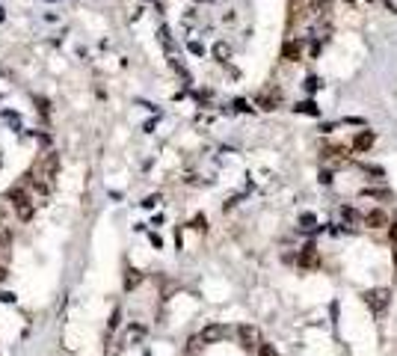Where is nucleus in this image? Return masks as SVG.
Here are the masks:
<instances>
[{
    "mask_svg": "<svg viewBox=\"0 0 397 356\" xmlns=\"http://www.w3.org/2000/svg\"><path fill=\"white\" fill-rule=\"evenodd\" d=\"M388 300H391V291L388 288H370V291H364V303L370 306L373 315H382L388 309Z\"/></svg>",
    "mask_w": 397,
    "mask_h": 356,
    "instance_id": "1",
    "label": "nucleus"
},
{
    "mask_svg": "<svg viewBox=\"0 0 397 356\" xmlns=\"http://www.w3.org/2000/svg\"><path fill=\"white\" fill-rule=\"evenodd\" d=\"M237 338H240V344H243L246 350H255V347L261 344V332H258V326H252V324L237 326Z\"/></svg>",
    "mask_w": 397,
    "mask_h": 356,
    "instance_id": "2",
    "label": "nucleus"
},
{
    "mask_svg": "<svg viewBox=\"0 0 397 356\" xmlns=\"http://www.w3.org/2000/svg\"><path fill=\"white\" fill-rule=\"evenodd\" d=\"M198 338L205 341V344H214V341H223L226 338V326L223 324H208L202 332H198Z\"/></svg>",
    "mask_w": 397,
    "mask_h": 356,
    "instance_id": "3",
    "label": "nucleus"
},
{
    "mask_svg": "<svg viewBox=\"0 0 397 356\" xmlns=\"http://www.w3.org/2000/svg\"><path fill=\"white\" fill-rule=\"evenodd\" d=\"M362 223L367 228H385L388 226V214L379 211V208H376V211H367V214H362Z\"/></svg>",
    "mask_w": 397,
    "mask_h": 356,
    "instance_id": "4",
    "label": "nucleus"
},
{
    "mask_svg": "<svg viewBox=\"0 0 397 356\" xmlns=\"http://www.w3.org/2000/svg\"><path fill=\"white\" fill-rule=\"evenodd\" d=\"M258 101H261V107H264V110H276V107H279V101H282V92H279V89H264V92L258 95Z\"/></svg>",
    "mask_w": 397,
    "mask_h": 356,
    "instance_id": "5",
    "label": "nucleus"
},
{
    "mask_svg": "<svg viewBox=\"0 0 397 356\" xmlns=\"http://www.w3.org/2000/svg\"><path fill=\"white\" fill-rule=\"evenodd\" d=\"M299 264H302V267H317V264H320L317 250H314V247H305V250H302V256H299Z\"/></svg>",
    "mask_w": 397,
    "mask_h": 356,
    "instance_id": "6",
    "label": "nucleus"
},
{
    "mask_svg": "<svg viewBox=\"0 0 397 356\" xmlns=\"http://www.w3.org/2000/svg\"><path fill=\"white\" fill-rule=\"evenodd\" d=\"M370 146H373V134H370V131H362V134L356 137V143H353L356 152H367Z\"/></svg>",
    "mask_w": 397,
    "mask_h": 356,
    "instance_id": "7",
    "label": "nucleus"
},
{
    "mask_svg": "<svg viewBox=\"0 0 397 356\" xmlns=\"http://www.w3.org/2000/svg\"><path fill=\"white\" fill-rule=\"evenodd\" d=\"M6 199H9V202H15V208H21V205H27V202H30L24 187H12V190L6 193Z\"/></svg>",
    "mask_w": 397,
    "mask_h": 356,
    "instance_id": "8",
    "label": "nucleus"
},
{
    "mask_svg": "<svg viewBox=\"0 0 397 356\" xmlns=\"http://www.w3.org/2000/svg\"><path fill=\"white\" fill-rule=\"evenodd\" d=\"M57 169H60V158L51 152V155L45 158V178H57Z\"/></svg>",
    "mask_w": 397,
    "mask_h": 356,
    "instance_id": "9",
    "label": "nucleus"
},
{
    "mask_svg": "<svg viewBox=\"0 0 397 356\" xmlns=\"http://www.w3.org/2000/svg\"><path fill=\"white\" fill-rule=\"evenodd\" d=\"M139 282H142V273H139V270H133V267H128V270H125V288L133 291Z\"/></svg>",
    "mask_w": 397,
    "mask_h": 356,
    "instance_id": "10",
    "label": "nucleus"
},
{
    "mask_svg": "<svg viewBox=\"0 0 397 356\" xmlns=\"http://www.w3.org/2000/svg\"><path fill=\"white\" fill-rule=\"evenodd\" d=\"M299 54H302V42H285V60H297Z\"/></svg>",
    "mask_w": 397,
    "mask_h": 356,
    "instance_id": "11",
    "label": "nucleus"
},
{
    "mask_svg": "<svg viewBox=\"0 0 397 356\" xmlns=\"http://www.w3.org/2000/svg\"><path fill=\"white\" fill-rule=\"evenodd\" d=\"M341 220H344V223H350V226H356V223H362V214H359V211H353V208H341Z\"/></svg>",
    "mask_w": 397,
    "mask_h": 356,
    "instance_id": "12",
    "label": "nucleus"
},
{
    "mask_svg": "<svg viewBox=\"0 0 397 356\" xmlns=\"http://www.w3.org/2000/svg\"><path fill=\"white\" fill-rule=\"evenodd\" d=\"M202 347H205V341H202L198 335H193V338L187 341V356H196L198 350H202Z\"/></svg>",
    "mask_w": 397,
    "mask_h": 356,
    "instance_id": "13",
    "label": "nucleus"
},
{
    "mask_svg": "<svg viewBox=\"0 0 397 356\" xmlns=\"http://www.w3.org/2000/svg\"><path fill=\"white\" fill-rule=\"evenodd\" d=\"M15 211H18V220H24V223H27V220L33 217V202H27V205H21V208H15Z\"/></svg>",
    "mask_w": 397,
    "mask_h": 356,
    "instance_id": "14",
    "label": "nucleus"
},
{
    "mask_svg": "<svg viewBox=\"0 0 397 356\" xmlns=\"http://www.w3.org/2000/svg\"><path fill=\"white\" fill-rule=\"evenodd\" d=\"M362 196H367V199H391L388 190H362Z\"/></svg>",
    "mask_w": 397,
    "mask_h": 356,
    "instance_id": "15",
    "label": "nucleus"
},
{
    "mask_svg": "<svg viewBox=\"0 0 397 356\" xmlns=\"http://www.w3.org/2000/svg\"><path fill=\"white\" fill-rule=\"evenodd\" d=\"M255 350H258V356H279V353H276V347H273V344H267V341H261Z\"/></svg>",
    "mask_w": 397,
    "mask_h": 356,
    "instance_id": "16",
    "label": "nucleus"
},
{
    "mask_svg": "<svg viewBox=\"0 0 397 356\" xmlns=\"http://www.w3.org/2000/svg\"><path fill=\"white\" fill-rule=\"evenodd\" d=\"M297 110H299V113H308V116H317V113H320V110H317V107H314L311 101H305V104H299Z\"/></svg>",
    "mask_w": 397,
    "mask_h": 356,
    "instance_id": "17",
    "label": "nucleus"
},
{
    "mask_svg": "<svg viewBox=\"0 0 397 356\" xmlns=\"http://www.w3.org/2000/svg\"><path fill=\"white\" fill-rule=\"evenodd\" d=\"M139 335H145V329H142V326H131V329H128V341L139 338Z\"/></svg>",
    "mask_w": 397,
    "mask_h": 356,
    "instance_id": "18",
    "label": "nucleus"
},
{
    "mask_svg": "<svg viewBox=\"0 0 397 356\" xmlns=\"http://www.w3.org/2000/svg\"><path fill=\"white\" fill-rule=\"evenodd\" d=\"M214 54H217L220 60H226V57H229L232 51H229V45H217V48H214Z\"/></svg>",
    "mask_w": 397,
    "mask_h": 356,
    "instance_id": "19",
    "label": "nucleus"
},
{
    "mask_svg": "<svg viewBox=\"0 0 397 356\" xmlns=\"http://www.w3.org/2000/svg\"><path fill=\"white\" fill-rule=\"evenodd\" d=\"M36 104H39V113H42V116H48V113H51V104H48L45 98H36Z\"/></svg>",
    "mask_w": 397,
    "mask_h": 356,
    "instance_id": "20",
    "label": "nucleus"
},
{
    "mask_svg": "<svg viewBox=\"0 0 397 356\" xmlns=\"http://www.w3.org/2000/svg\"><path fill=\"white\" fill-rule=\"evenodd\" d=\"M388 238H391V244H397V220L388 223Z\"/></svg>",
    "mask_w": 397,
    "mask_h": 356,
    "instance_id": "21",
    "label": "nucleus"
},
{
    "mask_svg": "<svg viewBox=\"0 0 397 356\" xmlns=\"http://www.w3.org/2000/svg\"><path fill=\"white\" fill-rule=\"evenodd\" d=\"M305 86H308V89H311V92H314V89H317V86H320V77H308V80H305Z\"/></svg>",
    "mask_w": 397,
    "mask_h": 356,
    "instance_id": "22",
    "label": "nucleus"
},
{
    "mask_svg": "<svg viewBox=\"0 0 397 356\" xmlns=\"http://www.w3.org/2000/svg\"><path fill=\"white\" fill-rule=\"evenodd\" d=\"M119 321H122V312H119V309H116V312H113V315H110V326H119Z\"/></svg>",
    "mask_w": 397,
    "mask_h": 356,
    "instance_id": "23",
    "label": "nucleus"
},
{
    "mask_svg": "<svg viewBox=\"0 0 397 356\" xmlns=\"http://www.w3.org/2000/svg\"><path fill=\"white\" fill-rule=\"evenodd\" d=\"M0 300H3V303H15V294L12 291H0Z\"/></svg>",
    "mask_w": 397,
    "mask_h": 356,
    "instance_id": "24",
    "label": "nucleus"
},
{
    "mask_svg": "<svg viewBox=\"0 0 397 356\" xmlns=\"http://www.w3.org/2000/svg\"><path fill=\"white\" fill-rule=\"evenodd\" d=\"M6 276H9V270H6V267L0 264V282H6Z\"/></svg>",
    "mask_w": 397,
    "mask_h": 356,
    "instance_id": "25",
    "label": "nucleus"
},
{
    "mask_svg": "<svg viewBox=\"0 0 397 356\" xmlns=\"http://www.w3.org/2000/svg\"><path fill=\"white\" fill-rule=\"evenodd\" d=\"M3 217H6V211H3V208H0V223H3Z\"/></svg>",
    "mask_w": 397,
    "mask_h": 356,
    "instance_id": "26",
    "label": "nucleus"
},
{
    "mask_svg": "<svg viewBox=\"0 0 397 356\" xmlns=\"http://www.w3.org/2000/svg\"><path fill=\"white\" fill-rule=\"evenodd\" d=\"M394 261H397V256H394Z\"/></svg>",
    "mask_w": 397,
    "mask_h": 356,
    "instance_id": "27",
    "label": "nucleus"
}]
</instances>
